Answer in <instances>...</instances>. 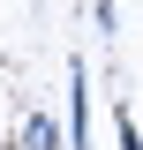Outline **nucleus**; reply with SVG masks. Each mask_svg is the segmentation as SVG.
I'll use <instances>...</instances> for the list:
<instances>
[{
    "label": "nucleus",
    "instance_id": "obj_2",
    "mask_svg": "<svg viewBox=\"0 0 143 150\" xmlns=\"http://www.w3.org/2000/svg\"><path fill=\"white\" fill-rule=\"evenodd\" d=\"M23 150H68V128H60L53 112H30L23 120Z\"/></svg>",
    "mask_w": 143,
    "mask_h": 150
},
{
    "label": "nucleus",
    "instance_id": "obj_3",
    "mask_svg": "<svg viewBox=\"0 0 143 150\" xmlns=\"http://www.w3.org/2000/svg\"><path fill=\"white\" fill-rule=\"evenodd\" d=\"M113 143H121V150H143V128H136V112H128V105H121V120H113Z\"/></svg>",
    "mask_w": 143,
    "mask_h": 150
},
{
    "label": "nucleus",
    "instance_id": "obj_1",
    "mask_svg": "<svg viewBox=\"0 0 143 150\" xmlns=\"http://www.w3.org/2000/svg\"><path fill=\"white\" fill-rule=\"evenodd\" d=\"M90 75H83V60H68V150H83V135H90Z\"/></svg>",
    "mask_w": 143,
    "mask_h": 150
}]
</instances>
